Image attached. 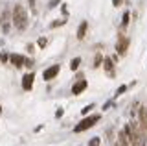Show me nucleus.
I'll return each mask as SVG.
<instances>
[{"instance_id": "f257e3e1", "label": "nucleus", "mask_w": 147, "mask_h": 146, "mask_svg": "<svg viewBox=\"0 0 147 146\" xmlns=\"http://www.w3.org/2000/svg\"><path fill=\"white\" fill-rule=\"evenodd\" d=\"M13 24H15V28H18V30H26L28 15H26V10L22 6H15V10H13Z\"/></svg>"}, {"instance_id": "f03ea898", "label": "nucleus", "mask_w": 147, "mask_h": 146, "mask_svg": "<svg viewBox=\"0 0 147 146\" xmlns=\"http://www.w3.org/2000/svg\"><path fill=\"white\" fill-rule=\"evenodd\" d=\"M98 120H99V115H92V117H88V118H83L79 124L74 128V131H76V133H81V131H85V130H88V128H92Z\"/></svg>"}, {"instance_id": "7ed1b4c3", "label": "nucleus", "mask_w": 147, "mask_h": 146, "mask_svg": "<svg viewBox=\"0 0 147 146\" xmlns=\"http://www.w3.org/2000/svg\"><path fill=\"white\" fill-rule=\"evenodd\" d=\"M33 72H30V74H24V78H22V89L24 91H31L33 87Z\"/></svg>"}, {"instance_id": "20e7f679", "label": "nucleus", "mask_w": 147, "mask_h": 146, "mask_svg": "<svg viewBox=\"0 0 147 146\" xmlns=\"http://www.w3.org/2000/svg\"><path fill=\"white\" fill-rule=\"evenodd\" d=\"M57 74H59V65H53V67L46 68V70L42 72V78H44V80H53Z\"/></svg>"}, {"instance_id": "39448f33", "label": "nucleus", "mask_w": 147, "mask_h": 146, "mask_svg": "<svg viewBox=\"0 0 147 146\" xmlns=\"http://www.w3.org/2000/svg\"><path fill=\"white\" fill-rule=\"evenodd\" d=\"M127 46H129V39L127 37H121L116 43V50H118V54H125V50H127Z\"/></svg>"}, {"instance_id": "423d86ee", "label": "nucleus", "mask_w": 147, "mask_h": 146, "mask_svg": "<svg viewBox=\"0 0 147 146\" xmlns=\"http://www.w3.org/2000/svg\"><path fill=\"white\" fill-rule=\"evenodd\" d=\"M140 126L144 128V131L147 133V107L140 109Z\"/></svg>"}, {"instance_id": "0eeeda50", "label": "nucleus", "mask_w": 147, "mask_h": 146, "mask_svg": "<svg viewBox=\"0 0 147 146\" xmlns=\"http://www.w3.org/2000/svg\"><path fill=\"white\" fill-rule=\"evenodd\" d=\"M86 85H88V83H86L85 80L77 81V83H76V85H74V87H72V93H74V94H79V93H83V91L86 89Z\"/></svg>"}, {"instance_id": "6e6552de", "label": "nucleus", "mask_w": 147, "mask_h": 146, "mask_svg": "<svg viewBox=\"0 0 147 146\" xmlns=\"http://www.w3.org/2000/svg\"><path fill=\"white\" fill-rule=\"evenodd\" d=\"M103 67H105V70H107L110 76H114V61H112V59L107 57V59L103 61Z\"/></svg>"}, {"instance_id": "1a4fd4ad", "label": "nucleus", "mask_w": 147, "mask_h": 146, "mask_svg": "<svg viewBox=\"0 0 147 146\" xmlns=\"http://www.w3.org/2000/svg\"><path fill=\"white\" fill-rule=\"evenodd\" d=\"M24 61H26V59L22 57V56H18V54H13V56H11V63L15 67H22V65H24Z\"/></svg>"}, {"instance_id": "9d476101", "label": "nucleus", "mask_w": 147, "mask_h": 146, "mask_svg": "<svg viewBox=\"0 0 147 146\" xmlns=\"http://www.w3.org/2000/svg\"><path fill=\"white\" fill-rule=\"evenodd\" d=\"M86 28H88V22H81L79 30H77V39H85V33H86Z\"/></svg>"}, {"instance_id": "9b49d317", "label": "nucleus", "mask_w": 147, "mask_h": 146, "mask_svg": "<svg viewBox=\"0 0 147 146\" xmlns=\"http://www.w3.org/2000/svg\"><path fill=\"white\" fill-rule=\"evenodd\" d=\"M79 63H81V59H79V57L72 59V61H70V70H77V67H79Z\"/></svg>"}, {"instance_id": "f8f14e48", "label": "nucleus", "mask_w": 147, "mask_h": 146, "mask_svg": "<svg viewBox=\"0 0 147 146\" xmlns=\"http://www.w3.org/2000/svg\"><path fill=\"white\" fill-rule=\"evenodd\" d=\"M88 146H99V139H98V137H94V139L88 143Z\"/></svg>"}, {"instance_id": "ddd939ff", "label": "nucleus", "mask_w": 147, "mask_h": 146, "mask_svg": "<svg viewBox=\"0 0 147 146\" xmlns=\"http://www.w3.org/2000/svg\"><path fill=\"white\" fill-rule=\"evenodd\" d=\"M46 44H48V41H46L44 37H40V39H39V46H42V48H44Z\"/></svg>"}, {"instance_id": "4468645a", "label": "nucleus", "mask_w": 147, "mask_h": 146, "mask_svg": "<svg viewBox=\"0 0 147 146\" xmlns=\"http://www.w3.org/2000/svg\"><path fill=\"white\" fill-rule=\"evenodd\" d=\"M125 89H127V85H121V87L118 89V93H116V94H121V93H125Z\"/></svg>"}, {"instance_id": "2eb2a0df", "label": "nucleus", "mask_w": 147, "mask_h": 146, "mask_svg": "<svg viewBox=\"0 0 147 146\" xmlns=\"http://www.w3.org/2000/svg\"><path fill=\"white\" fill-rule=\"evenodd\" d=\"M129 22V13H125V15H123V26H125Z\"/></svg>"}, {"instance_id": "dca6fc26", "label": "nucleus", "mask_w": 147, "mask_h": 146, "mask_svg": "<svg viewBox=\"0 0 147 146\" xmlns=\"http://www.w3.org/2000/svg\"><path fill=\"white\" fill-rule=\"evenodd\" d=\"M59 4V0H52V2H50V8H55Z\"/></svg>"}, {"instance_id": "f3484780", "label": "nucleus", "mask_w": 147, "mask_h": 146, "mask_svg": "<svg viewBox=\"0 0 147 146\" xmlns=\"http://www.w3.org/2000/svg\"><path fill=\"white\" fill-rule=\"evenodd\" d=\"M121 2H123V0H112V4H114V6H119Z\"/></svg>"}, {"instance_id": "a211bd4d", "label": "nucleus", "mask_w": 147, "mask_h": 146, "mask_svg": "<svg viewBox=\"0 0 147 146\" xmlns=\"http://www.w3.org/2000/svg\"><path fill=\"white\" fill-rule=\"evenodd\" d=\"M0 111H2V109H0Z\"/></svg>"}]
</instances>
